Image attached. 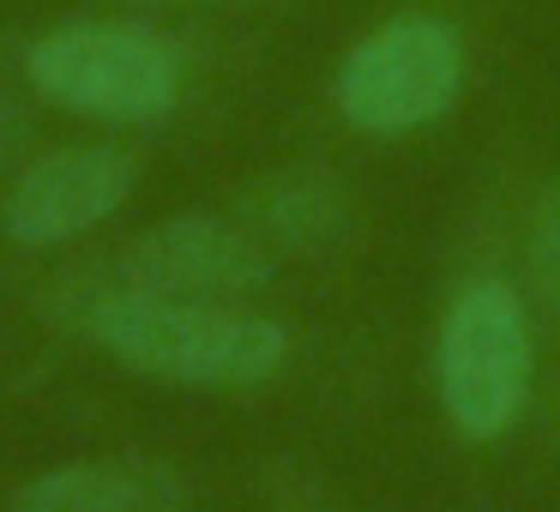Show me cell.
<instances>
[{
	"label": "cell",
	"mask_w": 560,
	"mask_h": 512,
	"mask_svg": "<svg viewBox=\"0 0 560 512\" xmlns=\"http://www.w3.org/2000/svg\"><path fill=\"white\" fill-rule=\"evenodd\" d=\"M55 319L139 380L182 392H259L290 368L283 319L254 302H175L115 278V266H79L49 295Z\"/></svg>",
	"instance_id": "obj_1"
},
{
	"label": "cell",
	"mask_w": 560,
	"mask_h": 512,
	"mask_svg": "<svg viewBox=\"0 0 560 512\" xmlns=\"http://www.w3.org/2000/svg\"><path fill=\"white\" fill-rule=\"evenodd\" d=\"M434 404L464 446H500L536 404V307L500 271H470L434 326Z\"/></svg>",
	"instance_id": "obj_2"
},
{
	"label": "cell",
	"mask_w": 560,
	"mask_h": 512,
	"mask_svg": "<svg viewBox=\"0 0 560 512\" xmlns=\"http://www.w3.org/2000/svg\"><path fill=\"white\" fill-rule=\"evenodd\" d=\"M470 91V43L446 13H386L338 55L331 109L362 139H416L440 127Z\"/></svg>",
	"instance_id": "obj_3"
},
{
	"label": "cell",
	"mask_w": 560,
	"mask_h": 512,
	"mask_svg": "<svg viewBox=\"0 0 560 512\" xmlns=\"http://www.w3.org/2000/svg\"><path fill=\"white\" fill-rule=\"evenodd\" d=\"M43 103L97 127H151L182 109L187 61L163 31L127 19H61L25 49Z\"/></svg>",
	"instance_id": "obj_4"
},
{
	"label": "cell",
	"mask_w": 560,
	"mask_h": 512,
	"mask_svg": "<svg viewBox=\"0 0 560 512\" xmlns=\"http://www.w3.org/2000/svg\"><path fill=\"white\" fill-rule=\"evenodd\" d=\"M115 278L151 295H175V302H230L247 307L266 295L278 259L235 223V211H175L139 230L121 254L109 259Z\"/></svg>",
	"instance_id": "obj_5"
},
{
	"label": "cell",
	"mask_w": 560,
	"mask_h": 512,
	"mask_svg": "<svg viewBox=\"0 0 560 512\" xmlns=\"http://www.w3.org/2000/svg\"><path fill=\"white\" fill-rule=\"evenodd\" d=\"M133 187L139 158L127 146H109V139L55 146L13 170L7 199H0V230L19 247H67L103 230L133 199Z\"/></svg>",
	"instance_id": "obj_6"
},
{
	"label": "cell",
	"mask_w": 560,
	"mask_h": 512,
	"mask_svg": "<svg viewBox=\"0 0 560 512\" xmlns=\"http://www.w3.org/2000/svg\"><path fill=\"white\" fill-rule=\"evenodd\" d=\"M235 223L271 259H326L350 242L355 199L326 163H283L247 182V194L235 199Z\"/></svg>",
	"instance_id": "obj_7"
},
{
	"label": "cell",
	"mask_w": 560,
	"mask_h": 512,
	"mask_svg": "<svg viewBox=\"0 0 560 512\" xmlns=\"http://www.w3.org/2000/svg\"><path fill=\"white\" fill-rule=\"evenodd\" d=\"M13 512H182V482L170 464L145 458H79L31 476Z\"/></svg>",
	"instance_id": "obj_8"
},
{
	"label": "cell",
	"mask_w": 560,
	"mask_h": 512,
	"mask_svg": "<svg viewBox=\"0 0 560 512\" xmlns=\"http://www.w3.org/2000/svg\"><path fill=\"white\" fill-rule=\"evenodd\" d=\"M518 290L536 307V319L560 326V175L536 182L518 218Z\"/></svg>",
	"instance_id": "obj_9"
},
{
	"label": "cell",
	"mask_w": 560,
	"mask_h": 512,
	"mask_svg": "<svg viewBox=\"0 0 560 512\" xmlns=\"http://www.w3.org/2000/svg\"><path fill=\"white\" fill-rule=\"evenodd\" d=\"M25 146H31V115L19 109V103H7V97H0V175H7V170H19Z\"/></svg>",
	"instance_id": "obj_10"
},
{
	"label": "cell",
	"mask_w": 560,
	"mask_h": 512,
	"mask_svg": "<svg viewBox=\"0 0 560 512\" xmlns=\"http://www.w3.org/2000/svg\"><path fill=\"white\" fill-rule=\"evenodd\" d=\"M145 7H175L182 13V7H254V0H145Z\"/></svg>",
	"instance_id": "obj_11"
},
{
	"label": "cell",
	"mask_w": 560,
	"mask_h": 512,
	"mask_svg": "<svg viewBox=\"0 0 560 512\" xmlns=\"http://www.w3.org/2000/svg\"><path fill=\"white\" fill-rule=\"evenodd\" d=\"M555 422H560V404H555Z\"/></svg>",
	"instance_id": "obj_12"
}]
</instances>
